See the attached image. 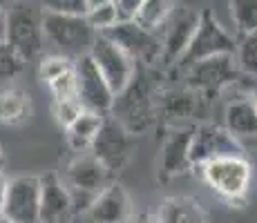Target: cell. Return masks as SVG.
I'll return each instance as SVG.
<instances>
[{"instance_id": "6da1fadb", "label": "cell", "mask_w": 257, "mask_h": 223, "mask_svg": "<svg viewBox=\"0 0 257 223\" xmlns=\"http://www.w3.org/2000/svg\"><path fill=\"white\" fill-rule=\"evenodd\" d=\"M157 101L159 92L155 89L150 69L137 65L132 81L112 101L110 116H114L130 134H146L157 121Z\"/></svg>"}, {"instance_id": "7a4b0ae2", "label": "cell", "mask_w": 257, "mask_h": 223, "mask_svg": "<svg viewBox=\"0 0 257 223\" xmlns=\"http://www.w3.org/2000/svg\"><path fill=\"white\" fill-rule=\"evenodd\" d=\"M204 183L226 203H244L253 185V165L246 156H221L197 165Z\"/></svg>"}, {"instance_id": "3957f363", "label": "cell", "mask_w": 257, "mask_h": 223, "mask_svg": "<svg viewBox=\"0 0 257 223\" xmlns=\"http://www.w3.org/2000/svg\"><path fill=\"white\" fill-rule=\"evenodd\" d=\"M43 34H45V43L56 47L61 56H67L72 61L87 56L98 36L85 16L52 12H43Z\"/></svg>"}, {"instance_id": "277c9868", "label": "cell", "mask_w": 257, "mask_h": 223, "mask_svg": "<svg viewBox=\"0 0 257 223\" xmlns=\"http://www.w3.org/2000/svg\"><path fill=\"white\" fill-rule=\"evenodd\" d=\"M7 43L25 63L36 61L45 49L43 9L32 3H16L7 9Z\"/></svg>"}, {"instance_id": "5b68a950", "label": "cell", "mask_w": 257, "mask_h": 223, "mask_svg": "<svg viewBox=\"0 0 257 223\" xmlns=\"http://www.w3.org/2000/svg\"><path fill=\"white\" fill-rule=\"evenodd\" d=\"M112 176L90 152H81L67 163L63 172V183L72 196L74 212L83 214L90 203L112 183Z\"/></svg>"}, {"instance_id": "8992f818", "label": "cell", "mask_w": 257, "mask_h": 223, "mask_svg": "<svg viewBox=\"0 0 257 223\" xmlns=\"http://www.w3.org/2000/svg\"><path fill=\"white\" fill-rule=\"evenodd\" d=\"M235 47L237 45L230 38V34L224 32V27L217 23L215 14L206 9V12H199L197 29L188 47L184 49V54L179 56V61L175 63V67L186 72L188 67H192L199 61H206V58L219 56V54H235Z\"/></svg>"}, {"instance_id": "52a82bcc", "label": "cell", "mask_w": 257, "mask_h": 223, "mask_svg": "<svg viewBox=\"0 0 257 223\" xmlns=\"http://www.w3.org/2000/svg\"><path fill=\"white\" fill-rule=\"evenodd\" d=\"M135 134H130L114 116L105 114L101 123V130L96 132L90 154L110 172L112 176H116L121 170H125V165L130 163V158L135 156Z\"/></svg>"}, {"instance_id": "ba28073f", "label": "cell", "mask_w": 257, "mask_h": 223, "mask_svg": "<svg viewBox=\"0 0 257 223\" xmlns=\"http://www.w3.org/2000/svg\"><path fill=\"white\" fill-rule=\"evenodd\" d=\"M186 87L199 96H215L221 89L239 78V69L235 63V54H219L206 58L186 69Z\"/></svg>"}, {"instance_id": "9c48e42d", "label": "cell", "mask_w": 257, "mask_h": 223, "mask_svg": "<svg viewBox=\"0 0 257 223\" xmlns=\"http://www.w3.org/2000/svg\"><path fill=\"white\" fill-rule=\"evenodd\" d=\"M87 56L92 58V63L101 72V76L105 78L107 87L112 89L114 96L127 87V83L132 81V76L137 72V65H139L130 54H125L118 45L107 41L101 34L96 36V41H94Z\"/></svg>"}, {"instance_id": "30bf717a", "label": "cell", "mask_w": 257, "mask_h": 223, "mask_svg": "<svg viewBox=\"0 0 257 223\" xmlns=\"http://www.w3.org/2000/svg\"><path fill=\"white\" fill-rule=\"evenodd\" d=\"M101 36H105L107 41L118 45V47H121L125 54H130L139 65L159 63V56H161L159 34L139 27L135 21H118L114 27L103 32Z\"/></svg>"}, {"instance_id": "8fae6325", "label": "cell", "mask_w": 257, "mask_h": 223, "mask_svg": "<svg viewBox=\"0 0 257 223\" xmlns=\"http://www.w3.org/2000/svg\"><path fill=\"white\" fill-rule=\"evenodd\" d=\"M199 23V12H195L192 7L186 5H175L164 23V27L159 29V41H161V56L159 63L164 65H175L179 61V56L184 54V49L190 43L192 34Z\"/></svg>"}, {"instance_id": "7c38bea8", "label": "cell", "mask_w": 257, "mask_h": 223, "mask_svg": "<svg viewBox=\"0 0 257 223\" xmlns=\"http://www.w3.org/2000/svg\"><path fill=\"white\" fill-rule=\"evenodd\" d=\"M221 156H246L244 145L230 136L224 130V125H215V123H204V125L192 127L190 138V163L192 167L201 165L212 158Z\"/></svg>"}, {"instance_id": "4fadbf2b", "label": "cell", "mask_w": 257, "mask_h": 223, "mask_svg": "<svg viewBox=\"0 0 257 223\" xmlns=\"http://www.w3.org/2000/svg\"><path fill=\"white\" fill-rule=\"evenodd\" d=\"M38 203H41V178L34 174L14 176L9 178L3 216L12 223H38Z\"/></svg>"}, {"instance_id": "5bb4252c", "label": "cell", "mask_w": 257, "mask_h": 223, "mask_svg": "<svg viewBox=\"0 0 257 223\" xmlns=\"http://www.w3.org/2000/svg\"><path fill=\"white\" fill-rule=\"evenodd\" d=\"M76 65V94L81 101L83 110L98 112V114H110L114 94L107 87L105 78L92 63L90 56H81L74 61Z\"/></svg>"}, {"instance_id": "9a60e30c", "label": "cell", "mask_w": 257, "mask_h": 223, "mask_svg": "<svg viewBox=\"0 0 257 223\" xmlns=\"http://www.w3.org/2000/svg\"><path fill=\"white\" fill-rule=\"evenodd\" d=\"M132 212L135 207H132L125 187L112 181L83 212V219L85 223H127Z\"/></svg>"}, {"instance_id": "2e32d148", "label": "cell", "mask_w": 257, "mask_h": 223, "mask_svg": "<svg viewBox=\"0 0 257 223\" xmlns=\"http://www.w3.org/2000/svg\"><path fill=\"white\" fill-rule=\"evenodd\" d=\"M41 178V203H38V223H70L74 214L72 196L58 174L38 176Z\"/></svg>"}, {"instance_id": "e0dca14e", "label": "cell", "mask_w": 257, "mask_h": 223, "mask_svg": "<svg viewBox=\"0 0 257 223\" xmlns=\"http://www.w3.org/2000/svg\"><path fill=\"white\" fill-rule=\"evenodd\" d=\"M190 138L192 127H177L166 136L159 158V181L168 183L172 178L186 174L192 170L190 163Z\"/></svg>"}, {"instance_id": "ac0fdd59", "label": "cell", "mask_w": 257, "mask_h": 223, "mask_svg": "<svg viewBox=\"0 0 257 223\" xmlns=\"http://www.w3.org/2000/svg\"><path fill=\"white\" fill-rule=\"evenodd\" d=\"M38 76L41 81L49 87L56 101H67V98H78L76 94V65H74L72 58L61 56V54H54L41 61L38 65Z\"/></svg>"}, {"instance_id": "d6986e66", "label": "cell", "mask_w": 257, "mask_h": 223, "mask_svg": "<svg viewBox=\"0 0 257 223\" xmlns=\"http://www.w3.org/2000/svg\"><path fill=\"white\" fill-rule=\"evenodd\" d=\"M157 223H208V212L195 196L175 194L161 201L155 212Z\"/></svg>"}, {"instance_id": "ffe728a7", "label": "cell", "mask_w": 257, "mask_h": 223, "mask_svg": "<svg viewBox=\"0 0 257 223\" xmlns=\"http://www.w3.org/2000/svg\"><path fill=\"white\" fill-rule=\"evenodd\" d=\"M224 130L244 145L248 138H257V112L250 98H233L224 110Z\"/></svg>"}, {"instance_id": "44dd1931", "label": "cell", "mask_w": 257, "mask_h": 223, "mask_svg": "<svg viewBox=\"0 0 257 223\" xmlns=\"http://www.w3.org/2000/svg\"><path fill=\"white\" fill-rule=\"evenodd\" d=\"M32 118V96L18 85L0 89V123L7 127H21Z\"/></svg>"}, {"instance_id": "7402d4cb", "label": "cell", "mask_w": 257, "mask_h": 223, "mask_svg": "<svg viewBox=\"0 0 257 223\" xmlns=\"http://www.w3.org/2000/svg\"><path fill=\"white\" fill-rule=\"evenodd\" d=\"M103 118H105V114L83 110L74 118V123H70L65 127V141L72 152H76V154L90 152V145H92L94 136H96V132L101 130Z\"/></svg>"}, {"instance_id": "603a6c76", "label": "cell", "mask_w": 257, "mask_h": 223, "mask_svg": "<svg viewBox=\"0 0 257 223\" xmlns=\"http://www.w3.org/2000/svg\"><path fill=\"white\" fill-rule=\"evenodd\" d=\"M172 7H175V0H143L132 21L148 32L159 34V29L164 27V23L170 16Z\"/></svg>"}, {"instance_id": "cb8c5ba5", "label": "cell", "mask_w": 257, "mask_h": 223, "mask_svg": "<svg viewBox=\"0 0 257 223\" xmlns=\"http://www.w3.org/2000/svg\"><path fill=\"white\" fill-rule=\"evenodd\" d=\"M230 16L239 34L257 32V0H230Z\"/></svg>"}, {"instance_id": "d4e9b609", "label": "cell", "mask_w": 257, "mask_h": 223, "mask_svg": "<svg viewBox=\"0 0 257 223\" xmlns=\"http://www.w3.org/2000/svg\"><path fill=\"white\" fill-rule=\"evenodd\" d=\"M237 54V69L248 76H257V32L244 34L239 47H235Z\"/></svg>"}, {"instance_id": "484cf974", "label": "cell", "mask_w": 257, "mask_h": 223, "mask_svg": "<svg viewBox=\"0 0 257 223\" xmlns=\"http://www.w3.org/2000/svg\"><path fill=\"white\" fill-rule=\"evenodd\" d=\"M87 23H90V27L94 29L96 34H103L107 32L110 27H114L118 23V12H116V5L114 0H110V3L105 5H98V7L90 9V12L85 14Z\"/></svg>"}, {"instance_id": "4316f807", "label": "cell", "mask_w": 257, "mask_h": 223, "mask_svg": "<svg viewBox=\"0 0 257 223\" xmlns=\"http://www.w3.org/2000/svg\"><path fill=\"white\" fill-rule=\"evenodd\" d=\"M25 61L9 47L7 43H0V81H12L23 72Z\"/></svg>"}, {"instance_id": "83f0119b", "label": "cell", "mask_w": 257, "mask_h": 223, "mask_svg": "<svg viewBox=\"0 0 257 223\" xmlns=\"http://www.w3.org/2000/svg\"><path fill=\"white\" fill-rule=\"evenodd\" d=\"M83 112V105L78 98H67V101H56L54 103V116H56L58 125H63L65 130L70 123H74V118Z\"/></svg>"}, {"instance_id": "f1b7e54d", "label": "cell", "mask_w": 257, "mask_h": 223, "mask_svg": "<svg viewBox=\"0 0 257 223\" xmlns=\"http://www.w3.org/2000/svg\"><path fill=\"white\" fill-rule=\"evenodd\" d=\"M41 9L52 14H76V16H85L87 12L85 0H41Z\"/></svg>"}, {"instance_id": "f546056e", "label": "cell", "mask_w": 257, "mask_h": 223, "mask_svg": "<svg viewBox=\"0 0 257 223\" xmlns=\"http://www.w3.org/2000/svg\"><path fill=\"white\" fill-rule=\"evenodd\" d=\"M143 0H114L116 12H118V21H132L137 14V9L141 7Z\"/></svg>"}, {"instance_id": "4dcf8cb0", "label": "cell", "mask_w": 257, "mask_h": 223, "mask_svg": "<svg viewBox=\"0 0 257 223\" xmlns=\"http://www.w3.org/2000/svg\"><path fill=\"white\" fill-rule=\"evenodd\" d=\"M127 223H157L155 221V212H148V210L132 212V216H130V221Z\"/></svg>"}, {"instance_id": "1f68e13d", "label": "cell", "mask_w": 257, "mask_h": 223, "mask_svg": "<svg viewBox=\"0 0 257 223\" xmlns=\"http://www.w3.org/2000/svg\"><path fill=\"white\" fill-rule=\"evenodd\" d=\"M7 187H9V176L5 172H0V216H3L5 199H7Z\"/></svg>"}, {"instance_id": "d6a6232c", "label": "cell", "mask_w": 257, "mask_h": 223, "mask_svg": "<svg viewBox=\"0 0 257 223\" xmlns=\"http://www.w3.org/2000/svg\"><path fill=\"white\" fill-rule=\"evenodd\" d=\"M7 41V14L0 9V43Z\"/></svg>"}, {"instance_id": "836d02e7", "label": "cell", "mask_w": 257, "mask_h": 223, "mask_svg": "<svg viewBox=\"0 0 257 223\" xmlns=\"http://www.w3.org/2000/svg\"><path fill=\"white\" fill-rule=\"evenodd\" d=\"M105 3H110V0H85V7H87V12L94 7H98V5H105ZM85 12V14H87Z\"/></svg>"}, {"instance_id": "e575fe53", "label": "cell", "mask_w": 257, "mask_h": 223, "mask_svg": "<svg viewBox=\"0 0 257 223\" xmlns=\"http://www.w3.org/2000/svg\"><path fill=\"white\" fill-rule=\"evenodd\" d=\"M14 3H16V0H0V9H3V12H7Z\"/></svg>"}, {"instance_id": "d590c367", "label": "cell", "mask_w": 257, "mask_h": 223, "mask_svg": "<svg viewBox=\"0 0 257 223\" xmlns=\"http://www.w3.org/2000/svg\"><path fill=\"white\" fill-rule=\"evenodd\" d=\"M3 167H5V150H3V145H0V172H5Z\"/></svg>"}, {"instance_id": "8d00e7d4", "label": "cell", "mask_w": 257, "mask_h": 223, "mask_svg": "<svg viewBox=\"0 0 257 223\" xmlns=\"http://www.w3.org/2000/svg\"><path fill=\"white\" fill-rule=\"evenodd\" d=\"M250 101H253V105H255V112H257V94H255L253 98H250Z\"/></svg>"}, {"instance_id": "74e56055", "label": "cell", "mask_w": 257, "mask_h": 223, "mask_svg": "<svg viewBox=\"0 0 257 223\" xmlns=\"http://www.w3.org/2000/svg\"><path fill=\"white\" fill-rule=\"evenodd\" d=\"M0 223H12V221H7V219H5V216H0Z\"/></svg>"}]
</instances>
